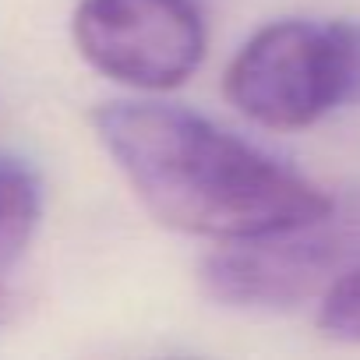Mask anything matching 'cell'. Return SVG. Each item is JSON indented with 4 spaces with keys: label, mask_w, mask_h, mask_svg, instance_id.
<instances>
[{
    "label": "cell",
    "mask_w": 360,
    "mask_h": 360,
    "mask_svg": "<svg viewBox=\"0 0 360 360\" xmlns=\"http://www.w3.org/2000/svg\"><path fill=\"white\" fill-rule=\"evenodd\" d=\"M360 255V226L335 209L307 226L230 240L202 265V286L230 307H293L318 297Z\"/></svg>",
    "instance_id": "277c9868"
},
{
    "label": "cell",
    "mask_w": 360,
    "mask_h": 360,
    "mask_svg": "<svg viewBox=\"0 0 360 360\" xmlns=\"http://www.w3.org/2000/svg\"><path fill=\"white\" fill-rule=\"evenodd\" d=\"M43 216V184L39 176L22 162L0 155V272L11 269Z\"/></svg>",
    "instance_id": "5b68a950"
},
{
    "label": "cell",
    "mask_w": 360,
    "mask_h": 360,
    "mask_svg": "<svg viewBox=\"0 0 360 360\" xmlns=\"http://www.w3.org/2000/svg\"><path fill=\"white\" fill-rule=\"evenodd\" d=\"M223 89L248 120L272 131H300L342 106H356L360 22H272L230 60Z\"/></svg>",
    "instance_id": "7a4b0ae2"
},
{
    "label": "cell",
    "mask_w": 360,
    "mask_h": 360,
    "mask_svg": "<svg viewBox=\"0 0 360 360\" xmlns=\"http://www.w3.org/2000/svg\"><path fill=\"white\" fill-rule=\"evenodd\" d=\"M89 120L138 202L169 230L230 244L297 230L335 209L307 176L191 110L103 103Z\"/></svg>",
    "instance_id": "6da1fadb"
},
{
    "label": "cell",
    "mask_w": 360,
    "mask_h": 360,
    "mask_svg": "<svg viewBox=\"0 0 360 360\" xmlns=\"http://www.w3.org/2000/svg\"><path fill=\"white\" fill-rule=\"evenodd\" d=\"M71 36L99 75L141 92L184 85L205 57V22L191 0H82Z\"/></svg>",
    "instance_id": "3957f363"
},
{
    "label": "cell",
    "mask_w": 360,
    "mask_h": 360,
    "mask_svg": "<svg viewBox=\"0 0 360 360\" xmlns=\"http://www.w3.org/2000/svg\"><path fill=\"white\" fill-rule=\"evenodd\" d=\"M318 328L342 342H360V262L346 265L325 290L318 304Z\"/></svg>",
    "instance_id": "8992f818"
}]
</instances>
